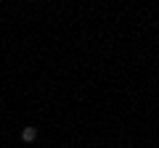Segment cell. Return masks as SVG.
Listing matches in <instances>:
<instances>
[{"label":"cell","mask_w":159,"mask_h":148,"mask_svg":"<svg viewBox=\"0 0 159 148\" xmlns=\"http://www.w3.org/2000/svg\"><path fill=\"white\" fill-rule=\"evenodd\" d=\"M21 140L24 143H34V140H37V127H32V124L21 127Z\"/></svg>","instance_id":"obj_1"}]
</instances>
